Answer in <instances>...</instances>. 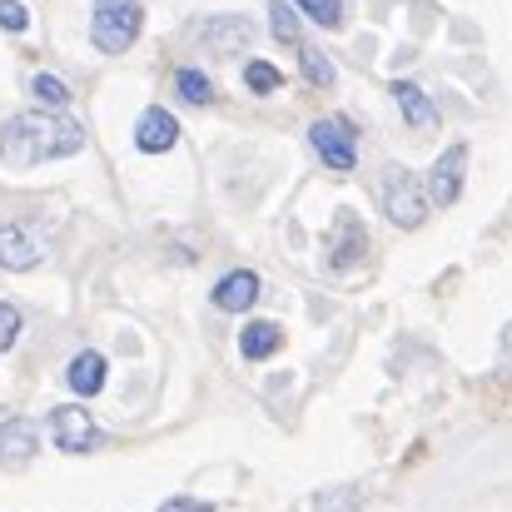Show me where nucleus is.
<instances>
[{
    "label": "nucleus",
    "instance_id": "obj_18",
    "mask_svg": "<svg viewBox=\"0 0 512 512\" xmlns=\"http://www.w3.org/2000/svg\"><path fill=\"white\" fill-rule=\"evenodd\" d=\"M269 25H274V40L299 45V15H294L289 0H269Z\"/></svg>",
    "mask_w": 512,
    "mask_h": 512
},
{
    "label": "nucleus",
    "instance_id": "obj_23",
    "mask_svg": "<svg viewBox=\"0 0 512 512\" xmlns=\"http://www.w3.org/2000/svg\"><path fill=\"white\" fill-rule=\"evenodd\" d=\"M20 324H25V319H20V309H15V304H5V299H0V353H5V348H10V343L20 339Z\"/></svg>",
    "mask_w": 512,
    "mask_h": 512
},
{
    "label": "nucleus",
    "instance_id": "obj_15",
    "mask_svg": "<svg viewBox=\"0 0 512 512\" xmlns=\"http://www.w3.org/2000/svg\"><path fill=\"white\" fill-rule=\"evenodd\" d=\"M174 95L184 100V105H214V85H209V75L204 70H194V65H179L174 70Z\"/></svg>",
    "mask_w": 512,
    "mask_h": 512
},
{
    "label": "nucleus",
    "instance_id": "obj_14",
    "mask_svg": "<svg viewBox=\"0 0 512 512\" xmlns=\"http://www.w3.org/2000/svg\"><path fill=\"white\" fill-rule=\"evenodd\" d=\"M393 100L403 105V120H408L413 130H428V125L438 120V115H433V100H428L413 80H393Z\"/></svg>",
    "mask_w": 512,
    "mask_h": 512
},
{
    "label": "nucleus",
    "instance_id": "obj_9",
    "mask_svg": "<svg viewBox=\"0 0 512 512\" xmlns=\"http://www.w3.org/2000/svg\"><path fill=\"white\" fill-rule=\"evenodd\" d=\"M174 140H179V120H174L170 110L150 105V110L135 120V150H140V155H165V150H174Z\"/></svg>",
    "mask_w": 512,
    "mask_h": 512
},
{
    "label": "nucleus",
    "instance_id": "obj_21",
    "mask_svg": "<svg viewBox=\"0 0 512 512\" xmlns=\"http://www.w3.org/2000/svg\"><path fill=\"white\" fill-rule=\"evenodd\" d=\"M358 503H363L358 488H324V493H314V508L319 512H358Z\"/></svg>",
    "mask_w": 512,
    "mask_h": 512
},
{
    "label": "nucleus",
    "instance_id": "obj_24",
    "mask_svg": "<svg viewBox=\"0 0 512 512\" xmlns=\"http://www.w3.org/2000/svg\"><path fill=\"white\" fill-rule=\"evenodd\" d=\"M160 512H214L209 503H199V498H174V503H165Z\"/></svg>",
    "mask_w": 512,
    "mask_h": 512
},
{
    "label": "nucleus",
    "instance_id": "obj_25",
    "mask_svg": "<svg viewBox=\"0 0 512 512\" xmlns=\"http://www.w3.org/2000/svg\"><path fill=\"white\" fill-rule=\"evenodd\" d=\"M508 339H512V334H508Z\"/></svg>",
    "mask_w": 512,
    "mask_h": 512
},
{
    "label": "nucleus",
    "instance_id": "obj_10",
    "mask_svg": "<svg viewBox=\"0 0 512 512\" xmlns=\"http://www.w3.org/2000/svg\"><path fill=\"white\" fill-rule=\"evenodd\" d=\"M254 299H259V274L254 269H234L214 284V309H224V314H244V309H254Z\"/></svg>",
    "mask_w": 512,
    "mask_h": 512
},
{
    "label": "nucleus",
    "instance_id": "obj_7",
    "mask_svg": "<svg viewBox=\"0 0 512 512\" xmlns=\"http://www.w3.org/2000/svg\"><path fill=\"white\" fill-rule=\"evenodd\" d=\"M45 259V239L35 224H0V269H35Z\"/></svg>",
    "mask_w": 512,
    "mask_h": 512
},
{
    "label": "nucleus",
    "instance_id": "obj_16",
    "mask_svg": "<svg viewBox=\"0 0 512 512\" xmlns=\"http://www.w3.org/2000/svg\"><path fill=\"white\" fill-rule=\"evenodd\" d=\"M299 70H304V80H309V85H319V90H329V85H334V60H329L319 45H299Z\"/></svg>",
    "mask_w": 512,
    "mask_h": 512
},
{
    "label": "nucleus",
    "instance_id": "obj_17",
    "mask_svg": "<svg viewBox=\"0 0 512 512\" xmlns=\"http://www.w3.org/2000/svg\"><path fill=\"white\" fill-rule=\"evenodd\" d=\"M30 95H35L40 105H50V110H65V105H70V85H65L60 75H50V70L30 75Z\"/></svg>",
    "mask_w": 512,
    "mask_h": 512
},
{
    "label": "nucleus",
    "instance_id": "obj_6",
    "mask_svg": "<svg viewBox=\"0 0 512 512\" xmlns=\"http://www.w3.org/2000/svg\"><path fill=\"white\" fill-rule=\"evenodd\" d=\"M194 35H199L204 50L234 55V50H244V45L254 40V25H249V15H209V20L194 25Z\"/></svg>",
    "mask_w": 512,
    "mask_h": 512
},
{
    "label": "nucleus",
    "instance_id": "obj_13",
    "mask_svg": "<svg viewBox=\"0 0 512 512\" xmlns=\"http://www.w3.org/2000/svg\"><path fill=\"white\" fill-rule=\"evenodd\" d=\"M239 348H244V358H269V353H279L284 348V329L279 324H269V319H254V324H244V334H239Z\"/></svg>",
    "mask_w": 512,
    "mask_h": 512
},
{
    "label": "nucleus",
    "instance_id": "obj_22",
    "mask_svg": "<svg viewBox=\"0 0 512 512\" xmlns=\"http://www.w3.org/2000/svg\"><path fill=\"white\" fill-rule=\"evenodd\" d=\"M0 30H10V35L30 30V10L20 0H0Z\"/></svg>",
    "mask_w": 512,
    "mask_h": 512
},
{
    "label": "nucleus",
    "instance_id": "obj_19",
    "mask_svg": "<svg viewBox=\"0 0 512 512\" xmlns=\"http://www.w3.org/2000/svg\"><path fill=\"white\" fill-rule=\"evenodd\" d=\"M244 85H249L254 95H274V90L284 85V75H279V65H269V60H249V65H244Z\"/></svg>",
    "mask_w": 512,
    "mask_h": 512
},
{
    "label": "nucleus",
    "instance_id": "obj_4",
    "mask_svg": "<svg viewBox=\"0 0 512 512\" xmlns=\"http://www.w3.org/2000/svg\"><path fill=\"white\" fill-rule=\"evenodd\" d=\"M309 145H314V155H319L329 170H353V165H358V140H353V125H348L343 115L314 120V125H309Z\"/></svg>",
    "mask_w": 512,
    "mask_h": 512
},
{
    "label": "nucleus",
    "instance_id": "obj_20",
    "mask_svg": "<svg viewBox=\"0 0 512 512\" xmlns=\"http://www.w3.org/2000/svg\"><path fill=\"white\" fill-rule=\"evenodd\" d=\"M314 25H324V30H339L343 25V0H294Z\"/></svg>",
    "mask_w": 512,
    "mask_h": 512
},
{
    "label": "nucleus",
    "instance_id": "obj_12",
    "mask_svg": "<svg viewBox=\"0 0 512 512\" xmlns=\"http://www.w3.org/2000/svg\"><path fill=\"white\" fill-rule=\"evenodd\" d=\"M105 373H110V368H105V358L85 348V353H75V358H70V368H65V383H70L80 398H95V393L105 388Z\"/></svg>",
    "mask_w": 512,
    "mask_h": 512
},
{
    "label": "nucleus",
    "instance_id": "obj_5",
    "mask_svg": "<svg viewBox=\"0 0 512 512\" xmlns=\"http://www.w3.org/2000/svg\"><path fill=\"white\" fill-rule=\"evenodd\" d=\"M50 443H55L60 453H90V448H100V423H95L85 408L65 403V408L50 413Z\"/></svg>",
    "mask_w": 512,
    "mask_h": 512
},
{
    "label": "nucleus",
    "instance_id": "obj_8",
    "mask_svg": "<svg viewBox=\"0 0 512 512\" xmlns=\"http://www.w3.org/2000/svg\"><path fill=\"white\" fill-rule=\"evenodd\" d=\"M463 165H468V145H453V150H443V160L428 170V199L433 204H458V194H463Z\"/></svg>",
    "mask_w": 512,
    "mask_h": 512
},
{
    "label": "nucleus",
    "instance_id": "obj_2",
    "mask_svg": "<svg viewBox=\"0 0 512 512\" xmlns=\"http://www.w3.org/2000/svg\"><path fill=\"white\" fill-rule=\"evenodd\" d=\"M145 30V5L140 0H95L90 5V40L100 55H125Z\"/></svg>",
    "mask_w": 512,
    "mask_h": 512
},
{
    "label": "nucleus",
    "instance_id": "obj_3",
    "mask_svg": "<svg viewBox=\"0 0 512 512\" xmlns=\"http://www.w3.org/2000/svg\"><path fill=\"white\" fill-rule=\"evenodd\" d=\"M383 214L398 224V229H418L428 219V184L408 170H383Z\"/></svg>",
    "mask_w": 512,
    "mask_h": 512
},
{
    "label": "nucleus",
    "instance_id": "obj_11",
    "mask_svg": "<svg viewBox=\"0 0 512 512\" xmlns=\"http://www.w3.org/2000/svg\"><path fill=\"white\" fill-rule=\"evenodd\" d=\"M35 448H40L35 423H25V418H5L0 423V463L5 468H25L35 458Z\"/></svg>",
    "mask_w": 512,
    "mask_h": 512
},
{
    "label": "nucleus",
    "instance_id": "obj_1",
    "mask_svg": "<svg viewBox=\"0 0 512 512\" xmlns=\"http://www.w3.org/2000/svg\"><path fill=\"white\" fill-rule=\"evenodd\" d=\"M85 150V125L70 110H20L0 125V160L10 170H30L45 160H70Z\"/></svg>",
    "mask_w": 512,
    "mask_h": 512
}]
</instances>
